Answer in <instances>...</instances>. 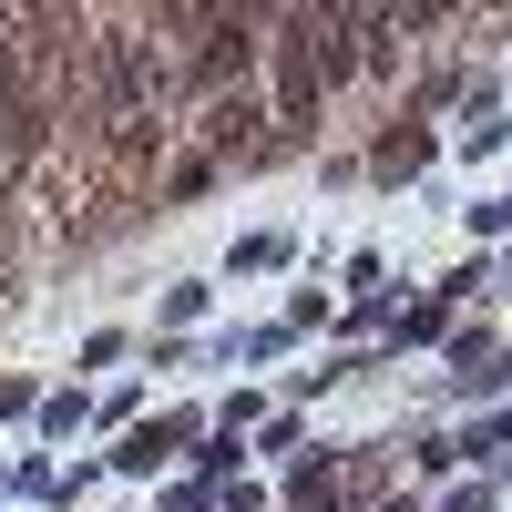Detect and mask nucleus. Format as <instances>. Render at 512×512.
Masks as SVG:
<instances>
[{
    "instance_id": "f03ea898",
    "label": "nucleus",
    "mask_w": 512,
    "mask_h": 512,
    "mask_svg": "<svg viewBox=\"0 0 512 512\" xmlns=\"http://www.w3.org/2000/svg\"><path fill=\"white\" fill-rule=\"evenodd\" d=\"M0 246H11V195H0Z\"/></svg>"
},
{
    "instance_id": "f257e3e1",
    "label": "nucleus",
    "mask_w": 512,
    "mask_h": 512,
    "mask_svg": "<svg viewBox=\"0 0 512 512\" xmlns=\"http://www.w3.org/2000/svg\"><path fill=\"white\" fill-rule=\"evenodd\" d=\"M236 62H256V41H246V21H205V52H195V72H205V82H226Z\"/></svg>"
}]
</instances>
